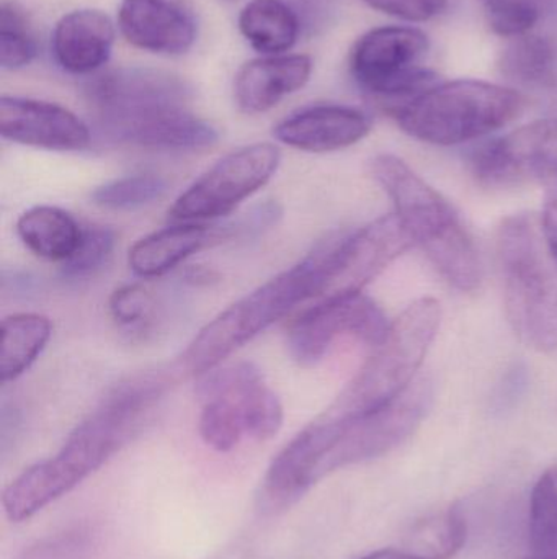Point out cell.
I'll return each instance as SVG.
<instances>
[{"mask_svg":"<svg viewBox=\"0 0 557 559\" xmlns=\"http://www.w3.org/2000/svg\"><path fill=\"white\" fill-rule=\"evenodd\" d=\"M166 390L167 381L159 374L118 384L55 456L29 466L3 489L7 519L15 524L28 521L94 475L141 432Z\"/></svg>","mask_w":557,"mask_h":559,"instance_id":"cell-1","label":"cell"},{"mask_svg":"<svg viewBox=\"0 0 557 559\" xmlns=\"http://www.w3.org/2000/svg\"><path fill=\"white\" fill-rule=\"evenodd\" d=\"M431 403V381L421 378L385 406L362 416L320 414L288 443V452L301 475L314 486L337 469L401 445L417 429Z\"/></svg>","mask_w":557,"mask_h":559,"instance_id":"cell-2","label":"cell"},{"mask_svg":"<svg viewBox=\"0 0 557 559\" xmlns=\"http://www.w3.org/2000/svg\"><path fill=\"white\" fill-rule=\"evenodd\" d=\"M372 174L392 200L409 238L444 278L461 292L476 289L483 278L480 254L448 200L391 154L375 157Z\"/></svg>","mask_w":557,"mask_h":559,"instance_id":"cell-3","label":"cell"},{"mask_svg":"<svg viewBox=\"0 0 557 559\" xmlns=\"http://www.w3.org/2000/svg\"><path fill=\"white\" fill-rule=\"evenodd\" d=\"M497 254L507 319L517 337L536 352L557 350V261L538 216L504 219Z\"/></svg>","mask_w":557,"mask_h":559,"instance_id":"cell-4","label":"cell"},{"mask_svg":"<svg viewBox=\"0 0 557 559\" xmlns=\"http://www.w3.org/2000/svg\"><path fill=\"white\" fill-rule=\"evenodd\" d=\"M324 255L319 245L290 271L268 280L229 306L198 332L182 355V365L195 377L221 367L226 358L293 311L307 299H319Z\"/></svg>","mask_w":557,"mask_h":559,"instance_id":"cell-5","label":"cell"},{"mask_svg":"<svg viewBox=\"0 0 557 559\" xmlns=\"http://www.w3.org/2000/svg\"><path fill=\"white\" fill-rule=\"evenodd\" d=\"M525 105V97L513 88L461 79L432 85L391 105L389 114L409 136L435 146H455L507 127Z\"/></svg>","mask_w":557,"mask_h":559,"instance_id":"cell-6","label":"cell"},{"mask_svg":"<svg viewBox=\"0 0 557 559\" xmlns=\"http://www.w3.org/2000/svg\"><path fill=\"white\" fill-rule=\"evenodd\" d=\"M441 308L435 298L409 305L389 324L388 334L349 386L324 413L355 417L385 406L412 383L440 328Z\"/></svg>","mask_w":557,"mask_h":559,"instance_id":"cell-7","label":"cell"},{"mask_svg":"<svg viewBox=\"0 0 557 559\" xmlns=\"http://www.w3.org/2000/svg\"><path fill=\"white\" fill-rule=\"evenodd\" d=\"M428 48V36L412 26L372 29L353 46L350 74L368 94L402 104L437 84V74L421 68Z\"/></svg>","mask_w":557,"mask_h":559,"instance_id":"cell-8","label":"cell"},{"mask_svg":"<svg viewBox=\"0 0 557 559\" xmlns=\"http://www.w3.org/2000/svg\"><path fill=\"white\" fill-rule=\"evenodd\" d=\"M281 163L275 144L255 143L232 151L192 183L169 210L179 223L222 218L264 189Z\"/></svg>","mask_w":557,"mask_h":559,"instance_id":"cell-9","label":"cell"},{"mask_svg":"<svg viewBox=\"0 0 557 559\" xmlns=\"http://www.w3.org/2000/svg\"><path fill=\"white\" fill-rule=\"evenodd\" d=\"M412 246L414 242L396 213L355 231L329 236L320 241L324 275L319 301L362 293Z\"/></svg>","mask_w":557,"mask_h":559,"instance_id":"cell-10","label":"cell"},{"mask_svg":"<svg viewBox=\"0 0 557 559\" xmlns=\"http://www.w3.org/2000/svg\"><path fill=\"white\" fill-rule=\"evenodd\" d=\"M388 329L379 306L363 293L320 299L291 324L288 350L298 364L311 367L323 360L337 338L350 335L376 347Z\"/></svg>","mask_w":557,"mask_h":559,"instance_id":"cell-11","label":"cell"},{"mask_svg":"<svg viewBox=\"0 0 557 559\" xmlns=\"http://www.w3.org/2000/svg\"><path fill=\"white\" fill-rule=\"evenodd\" d=\"M85 94L105 133L153 111L189 107L192 100V88L182 79L140 68L114 69L98 75Z\"/></svg>","mask_w":557,"mask_h":559,"instance_id":"cell-12","label":"cell"},{"mask_svg":"<svg viewBox=\"0 0 557 559\" xmlns=\"http://www.w3.org/2000/svg\"><path fill=\"white\" fill-rule=\"evenodd\" d=\"M474 174L489 186L557 177V118L533 121L486 144L473 159Z\"/></svg>","mask_w":557,"mask_h":559,"instance_id":"cell-13","label":"cell"},{"mask_svg":"<svg viewBox=\"0 0 557 559\" xmlns=\"http://www.w3.org/2000/svg\"><path fill=\"white\" fill-rule=\"evenodd\" d=\"M0 134L10 143L49 151H82L90 144L87 124L61 105L35 98H0Z\"/></svg>","mask_w":557,"mask_h":559,"instance_id":"cell-14","label":"cell"},{"mask_svg":"<svg viewBox=\"0 0 557 559\" xmlns=\"http://www.w3.org/2000/svg\"><path fill=\"white\" fill-rule=\"evenodd\" d=\"M372 130L368 115L343 105H314L294 111L274 128L284 146L306 153H332L362 141Z\"/></svg>","mask_w":557,"mask_h":559,"instance_id":"cell-15","label":"cell"},{"mask_svg":"<svg viewBox=\"0 0 557 559\" xmlns=\"http://www.w3.org/2000/svg\"><path fill=\"white\" fill-rule=\"evenodd\" d=\"M118 28L131 46L154 55H182L196 39L192 16L170 0H123Z\"/></svg>","mask_w":557,"mask_h":559,"instance_id":"cell-16","label":"cell"},{"mask_svg":"<svg viewBox=\"0 0 557 559\" xmlns=\"http://www.w3.org/2000/svg\"><path fill=\"white\" fill-rule=\"evenodd\" d=\"M313 74L307 55H277L245 62L234 81V100L249 115L265 114L301 91Z\"/></svg>","mask_w":557,"mask_h":559,"instance_id":"cell-17","label":"cell"},{"mask_svg":"<svg viewBox=\"0 0 557 559\" xmlns=\"http://www.w3.org/2000/svg\"><path fill=\"white\" fill-rule=\"evenodd\" d=\"M113 22L107 13L78 9L65 13L51 38L56 64L74 75H88L107 64L114 45Z\"/></svg>","mask_w":557,"mask_h":559,"instance_id":"cell-18","label":"cell"},{"mask_svg":"<svg viewBox=\"0 0 557 559\" xmlns=\"http://www.w3.org/2000/svg\"><path fill=\"white\" fill-rule=\"evenodd\" d=\"M108 136L121 143L159 151L208 150L219 140L216 128L193 115L189 107L154 111L111 131Z\"/></svg>","mask_w":557,"mask_h":559,"instance_id":"cell-19","label":"cell"},{"mask_svg":"<svg viewBox=\"0 0 557 559\" xmlns=\"http://www.w3.org/2000/svg\"><path fill=\"white\" fill-rule=\"evenodd\" d=\"M228 229L219 231L203 223H180L140 239L128 254L131 271L141 278H156L169 274L199 251L225 238Z\"/></svg>","mask_w":557,"mask_h":559,"instance_id":"cell-20","label":"cell"},{"mask_svg":"<svg viewBox=\"0 0 557 559\" xmlns=\"http://www.w3.org/2000/svg\"><path fill=\"white\" fill-rule=\"evenodd\" d=\"M16 235L36 258L65 264L77 251L84 228L58 206H33L16 222Z\"/></svg>","mask_w":557,"mask_h":559,"instance_id":"cell-21","label":"cell"},{"mask_svg":"<svg viewBox=\"0 0 557 559\" xmlns=\"http://www.w3.org/2000/svg\"><path fill=\"white\" fill-rule=\"evenodd\" d=\"M239 29L255 51L284 55L296 45L300 20L283 0H251L239 13Z\"/></svg>","mask_w":557,"mask_h":559,"instance_id":"cell-22","label":"cell"},{"mask_svg":"<svg viewBox=\"0 0 557 559\" xmlns=\"http://www.w3.org/2000/svg\"><path fill=\"white\" fill-rule=\"evenodd\" d=\"M52 324L38 312H19L2 321L0 347V381H15L29 370L48 345Z\"/></svg>","mask_w":557,"mask_h":559,"instance_id":"cell-23","label":"cell"},{"mask_svg":"<svg viewBox=\"0 0 557 559\" xmlns=\"http://www.w3.org/2000/svg\"><path fill=\"white\" fill-rule=\"evenodd\" d=\"M467 535V519L450 508L415 522L398 550L408 559H450L464 547Z\"/></svg>","mask_w":557,"mask_h":559,"instance_id":"cell-24","label":"cell"},{"mask_svg":"<svg viewBox=\"0 0 557 559\" xmlns=\"http://www.w3.org/2000/svg\"><path fill=\"white\" fill-rule=\"evenodd\" d=\"M500 72L525 87H552L556 81V49L542 36H517L500 55Z\"/></svg>","mask_w":557,"mask_h":559,"instance_id":"cell-25","label":"cell"},{"mask_svg":"<svg viewBox=\"0 0 557 559\" xmlns=\"http://www.w3.org/2000/svg\"><path fill=\"white\" fill-rule=\"evenodd\" d=\"M101 537L97 524L81 522L33 542L13 559H90L100 548Z\"/></svg>","mask_w":557,"mask_h":559,"instance_id":"cell-26","label":"cell"},{"mask_svg":"<svg viewBox=\"0 0 557 559\" xmlns=\"http://www.w3.org/2000/svg\"><path fill=\"white\" fill-rule=\"evenodd\" d=\"M533 554L557 557V465L540 476L530 501Z\"/></svg>","mask_w":557,"mask_h":559,"instance_id":"cell-27","label":"cell"},{"mask_svg":"<svg viewBox=\"0 0 557 559\" xmlns=\"http://www.w3.org/2000/svg\"><path fill=\"white\" fill-rule=\"evenodd\" d=\"M167 192V182L156 174H137L111 180L97 187L92 202L105 210L131 212L159 200Z\"/></svg>","mask_w":557,"mask_h":559,"instance_id":"cell-28","label":"cell"},{"mask_svg":"<svg viewBox=\"0 0 557 559\" xmlns=\"http://www.w3.org/2000/svg\"><path fill=\"white\" fill-rule=\"evenodd\" d=\"M35 38L25 15L13 3L0 9V68L7 71L25 68L36 58Z\"/></svg>","mask_w":557,"mask_h":559,"instance_id":"cell-29","label":"cell"},{"mask_svg":"<svg viewBox=\"0 0 557 559\" xmlns=\"http://www.w3.org/2000/svg\"><path fill=\"white\" fill-rule=\"evenodd\" d=\"M491 28L500 36L529 35L542 20L549 0H480Z\"/></svg>","mask_w":557,"mask_h":559,"instance_id":"cell-30","label":"cell"},{"mask_svg":"<svg viewBox=\"0 0 557 559\" xmlns=\"http://www.w3.org/2000/svg\"><path fill=\"white\" fill-rule=\"evenodd\" d=\"M117 235L107 226H85L75 254L62 264V275L71 280L94 277L113 255Z\"/></svg>","mask_w":557,"mask_h":559,"instance_id":"cell-31","label":"cell"},{"mask_svg":"<svg viewBox=\"0 0 557 559\" xmlns=\"http://www.w3.org/2000/svg\"><path fill=\"white\" fill-rule=\"evenodd\" d=\"M108 309L118 325L133 328L149 318L153 296L141 285L121 286L110 296Z\"/></svg>","mask_w":557,"mask_h":559,"instance_id":"cell-32","label":"cell"},{"mask_svg":"<svg viewBox=\"0 0 557 559\" xmlns=\"http://www.w3.org/2000/svg\"><path fill=\"white\" fill-rule=\"evenodd\" d=\"M363 2L396 19L427 22L444 13L450 0H363Z\"/></svg>","mask_w":557,"mask_h":559,"instance_id":"cell-33","label":"cell"},{"mask_svg":"<svg viewBox=\"0 0 557 559\" xmlns=\"http://www.w3.org/2000/svg\"><path fill=\"white\" fill-rule=\"evenodd\" d=\"M540 222H542L546 242H548L549 249H552L553 255H555L557 261V177L548 182Z\"/></svg>","mask_w":557,"mask_h":559,"instance_id":"cell-34","label":"cell"},{"mask_svg":"<svg viewBox=\"0 0 557 559\" xmlns=\"http://www.w3.org/2000/svg\"><path fill=\"white\" fill-rule=\"evenodd\" d=\"M362 559H408L399 550H379Z\"/></svg>","mask_w":557,"mask_h":559,"instance_id":"cell-35","label":"cell"},{"mask_svg":"<svg viewBox=\"0 0 557 559\" xmlns=\"http://www.w3.org/2000/svg\"><path fill=\"white\" fill-rule=\"evenodd\" d=\"M522 559H557V557H545V555H535L533 554L532 557H526Z\"/></svg>","mask_w":557,"mask_h":559,"instance_id":"cell-36","label":"cell"}]
</instances>
